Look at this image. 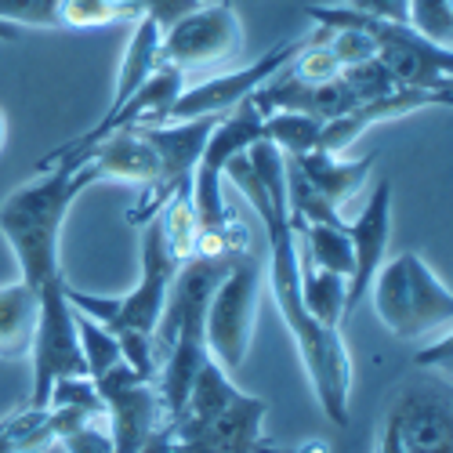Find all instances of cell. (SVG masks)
I'll use <instances>...</instances> for the list:
<instances>
[{
    "label": "cell",
    "mask_w": 453,
    "mask_h": 453,
    "mask_svg": "<svg viewBox=\"0 0 453 453\" xmlns=\"http://www.w3.org/2000/svg\"><path fill=\"white\" fill-rule=\"evenodd\" d=\"M229 178L243 200L261 218V229L269 240L265 283L280 305V316L297 345L301 366L316 388V399L334 425H349V392H352V359L345 349L342 330H323L301 305V261H297V236L287 218V171L283 153L269 142H254L247 153L225 164Z\"/></svg>",
    "instance_id": "1"
},
{
    "label": "cell",
    "mask_w": 453,
    "mask_h": 453,
    "mask_svg": "<svg viewBox=\"0 0 453 453\" xmlns=\"http://www.w3.org/2000/svg\"><path fill=\"white\" fill-rule=\"evenodd\" d=\"M105 181L95 160L81 164H58L41 171V178L15 188L0 203V236L12 247L19 261V280L29 287H41L62 273L58 265V243L62 225L91 185Z\"/></svg>",
    "instance_id": "2"
},
{
    "label": "cell",
    "mask_w": 453,
    "mask_h": 453,
    "mask_svg": "<svg viewBox=\"0 0 453 453\" xmlns=\"http://www.w3.org/2000/svg\"><path fill=\"white\" fill-rule=\"evenodd\" d=\"M269 403L261 395H247L233 385L214 359H207L196 373L188 399L171 428V453H276L265 442Z\"/></svg>",
    "instance_id": "3"
},
{
    "label": "cell",
    "mask_w": 453,
    "mask_h": 453,
    "mask_svg": "<svg viewBox=\"0 0 453 453\" xmlns=\"http://www.w3.org/2000/svg\"><path fill=\"white\" fill-rule=\"evenodd\" d=\"M373 312L395 334L399 342H421L428 334H446L453 319V294L449 287L435 276V269L421 254H399L385 257V265L377 269L370 294Z\"/></svg>",
    "instance_id": "4"
},
{
    "label": "cell",
    "mask_w": 453,
    "mask_h": 453,
    "mask_svg": "<svg viewBox=\"0 0 453 453\" xmlns=\"http://www.w3.org/2000/svg\"><path fill=\"white\" fill-rule=\"evenodd\" d=\"M305 15L319 29H366L377 41V62L388 69L395 88H428V91H449L453 88V51L425 41L406 22H385L363 12H352L349 4H309Z\"/></svg>",
    "instance_id": "5"
},
{
    "label": "cell",
    "mask_w": 453,
    "mask_h": 453,
    "mask_svg": "<svg viewBox=\"0 0 453 453\" xmlns=\"http://www.w3.org/2000/svg\"><path fill=\"white\" fill-rule=\"evenodd\" d=\"M261 287H265V261L247 243L229 257V269H225L221 283L214 287L207 301V319H203L207 356L225 373H236L247 363L254 319L261 305Z\"/></svg>",
    "instance_id": "6"
},
{
    "label": "cell",
    "mask_w": 453,
    "mask_h": 453,
    "mask_svg": "<svg viewBox=\"0 0 453 453\" xmlns=\"http://www.w3.org/2000/svg\"><path fill=\"white\" fill-rule=\"evenodd\" d=\"M41 290V312H36V330H33V392L29 406H44L48 392L58 377H88L81 337H77V312L65 301V276H51Z\"/></svg>",
    "instance_id": "7"
},
{
    "label": "cell",
    "mask_w": 453,
    "mask_h": 453,
    "mask_svg": "<svg viewBox=\"0 0 453 453\" xmlns=\"http://www.w3.org/2000/svg\"><path fill=\"white\" fill-rule=\"evenodd\" d=\"M312 29L290 36V41L273 44L261 58L233 69V73H214V77L200 81V84H185L181 95L174 98L167 120H193V117H218V112H229L233 105H240L243 98H250L257 88H265L276 73H283L301 51L312 44ZM164 120V124H167Z\"/></svg>",
    "instance_id": "8"
},
{
    "label": "cell",
    "mask_w": 453,
    "mask_h": 453,
    "mask_svg": "<svg viewBox=\"0 0 453 453\" xmlns=\"http://www.w3.org/2000/svg\"><path fill=\"white\" fill-rule=\"evenodd\" d=\"M243 51V22L233 4H200L167 29H160V62L196 73L221 62H233Z\"/></svg>",
    "instance_id": "9"
},
{
    "label": "cell",
    "mask_w": 453,
    "mask_h": 453,
    "mask_svg": "<svg viewBox=\"0 0 453 453\" xmlns=\"http://www.w3.org/2000/svg\"><path fill=\"white\" fill-rule=\"evenodd\" d=\"M218 124V117H193V120H167V124H134L138 134L153 145V153L160 160V181L157 193L142 200L138 211L127 214V225H145L160 214V207L178 193L181 185L193 181L196 160L207 145L211 127Z\"/></svg>",
    "instance_id": "10"
},
{
    "label": "cell",
    "mask_w": 453,
    "mask_h": 453,
    "mask_svg": "<svg viewBox=\"0 0 453 453\" xmlns=\"http://www.w3.org/2000/svg\"><path fill=\"white\" fill-rule=\"evenodd\" d=\"M388 413L395 418L406 453H453V413H449V381L446 377H421L406 385Z\"/></svg>",
    "instance_id": "11"
},
{
    "label": "cell",
    "mask_w": 453,
    "mask_h": 453,
    "mask_svg": "<svg viewBox=\"0 0 453 453\" xmlns=\"http://www.w3.org/2000/svg\"><path fill=\"white\" fill-rule=\"evenodd\" d=\"M349 240H352V276H349V297H345V319H352L356 309L366 301L377 269L388 257V243H392V181L388 178L373 185L359 218L349 221Z\"/></svg>",
    "instance_id": "12"
},
{
    "label": "cell",
    "mask_w": 453,
    "mask_h": 453,
    "mask_svg": "<svg viewBox=\"0 0 453 453\" xmlns=\"http://www.w3.org/2000/svg\"><path fill=\"white\" fill-rule=\"evenodd\" d=\"M142 229H145L142 233V280H138L134 290L124 294L117 326H131V330H142V334L153 337V330L160 323V312H164V301H167V290H171V280L178 273V261L171 257V250L164 243L160 218L145 221Z\"/></svg>",
    "instance_id": "13"
},
{
    "label": "cell",
    "mask_w": 453,
    "mask_h": 453,
    "mask_svg": "<svg viewBox=\"0 0 453 453\" xmlns=\"http://www.w3.org/2000/svg\"><path fill=\"white\" fill-rule=\"evenodd\" d=\"M453 95L449 91H428V88H395L392 95H381V98H366L359 102L356 109H349L345 117H334L323 124V134H319V149L326 153H337L345 157V149L356 145L363 138L366 127L373 124H385V120H395V117H410L418 109H449Z\"/></svg>",
    "instance_id": "14"
},
{
    "label": "cell",
    "mask_w": 453,
    "mask_h": 453,
    "mask_svg": "<svg viewBox=\"0 0 453 453\" xmlns=\"http://www.w3.org/2000/svg\"><path fill=\"white\" fill-rule=\"evenodd\" d=\"M81 160H95L102 178L109 181H131V185H142V200H149L157 193V181H160V160L153 153L138 127H117L109 131L102 142H95L88 153H81L77 160L69 164H81Z\"/></svg>",
    "instance_id": "15"
},
{
    "label": "cell",
    "mask_w": 453,
    "mask_h": 453,
    "mask_svg": "<svg viewBox=\"0 0 453 453\" xmlns=\"http://www.w3.org/2000/svg\"><path fill=\"white\" fill-rule=\"evenodd\" d=\"M167 425V413L153 381H138L105 399V432L117 453H138Z\"/></svg>",
    "instance_id": "16"
},
{
    "label": "cell",
    "mask_w": 453,
    "mask_h": 453,
    "mask_svg": "<svg viewBox=\"0 0 453 453\" xmlns=\"http://www.w3.org/2000/svg\"><path fill=\"white\" fill-rule=\"evenodd\" d=\"M297 164V171L309 178L312 188H319V193L342 211L345 203H352L363 185L377 164V153L363 157V160H345L337 153H326V149H312V153H301V157H290Z\"/></svg>",
    "instance_id": "17"
},
{
    "label": "cell",
    "mask_w": 453,
    "mask_h": 453,
    "mask_svg": "<svg viewBox=\"0 0 453 453\" xmlns=\"http://www.w3.org/2000/svg\"><path fill=\"white\" fill-rule=\"evenodd\" d=\"M36 312H41V290L26 280L0 287V359L19 363L29 356Z\"/></svg>",
    "instance_id": "18"
},
{
    "label": "cell",
    "mask_w": 453,
    "mask_h": 453,
    "mask_svg": "<svg viewBox=\"0 0 453 453\" xmlns=\"http://www.w3.org/2000/svg\"><path fill=\"white\" fill-rule=\"evenodd\" d=\"M297 261L337 276H352V240L345 225H305L297 229Z\"/></svg>",
    "instance_id": "19"
},
{
    "label": "cell",
    "mask_w": 453,
    "mask_h": 453,
    "mask_svg": "<svg viewBox=\"0 0 453 453\" xmlns=\"http://www.w3.org/2000/svg\"><path fill=\"white\" fill-rule=\"evenodd\" d=\"M345 297H349V276L301 265V305L323 330L345 326Z\"/></svg>",
    "instance_id": "20"
},
{
    "label": "cell",
    "mask_w": 453,
    "mask_h": 453,
    "mask_svg": "<svg viewBox=\"0 0 453 453\" xmlns=\"http://www.w3.org/2000/svg\"><path fill=\"white\" fill-rule=\"evenodd\" d=\"M283 171H287V218L297 229H305V225H345L342 211H337L319 188L309 185V178L297 171V164L290 157H283Z\"/></svg>",
    "instance_id": "21"
},
{
    "label": "cell",
    "mask_w": 453,
    "mask_h": 453,
    "mask_svg": "<svg viewBox=\"0 0 453 453\" xmlns=\"http://www.w3.org/2000/svg\"><path fill=\"white\" fill-rule=\"evenodd\" d=\"M160 233H164V243L171 250V257L178 261H188L196 254V243H200V221H196V211H193V196H188V185H181L178 193L160 207Z\"/></svg>",
    "instance_id": "22"
},
{
    "label": "cell",
    "mask_w": 453,
    "mask_h": 453,
    "mask_svg": "<svg viewBox=\"0 0 453 453\" xmlns=\"http://www.w3.org/2000/svg\"><path fill=\"white\" fill-rule=\"evenodd\" d=\"M319 134H323V120L305 117V112H269L261 120V142L276 145L283 157H301L319 149Z\"/></svg>",
    "instance_id": "23"
},
{
    "label": "cell",
    "mask_w": 453,
    "mask_h": 453,
    "mask_svg": "<svg viewBox=\"0 0 453 453\" xmlns=\"http://www.w3.org/2000/svg\"><path fill=\"white\" fill-rule=\"evenodd\" d=\"M112 22H134L131 0H62L58 29H98Z\"/></svg>",
    "instance_id": "24"
},
{
    "label": "cell",
    "mask_w": 453,
    "mask_h": 453,
    "mask_svg": "<svg viewBox=\"0 0 453 453\" xmlns=\"http://www.w3.org/2000/svg\"><path fill=\"white\" fill-rule=\"evenodd\" d=\"M77 337H81V352H84L88 377H98L109 366L124 363L117 334H112L109 326H102V323H95V319H88V316H81V312H77Z\"/></svg>",
    "instance_id": "25"
},
{
    "label": "cell",
    "mask_w": 453,
    "mask_h": 453,
    "mask_svg": "<svg viewBox=\"0 0 453 453\" xmlns=\"http://www.w3.org/2000/svg\"><path fill=\"white\" fill-rule=\"evenodd\" d=\"M406 26L413 33H421L425 41H432L439 48H449V36H453V0H410Z\"/></svg>",
    "instance_id": "26"
},
{
    "label": "cell",
    "mask_w": 453,
    "mask_h": 453,
    "mask_svg": "<svg viewBox=\"0 0 453 453\" xmlns=\"http://www.w3.org/2000/svg\"><path fill=\"white\" fill-rule=\"evenodd\" d=\"M58 4L62 0H0V22L8 26H36L58 29Z\"/></svg>",
    "instance_id": "27"
},
{
    "label": "cell",
    "mask_w": 453,
    "mask_h": 453,
    "mask_svg": "<svg viewBox=\"0 0 453 453\" xmlns=\"http://www.w3.org/2000/svg\"><path fill=\"white\" fill-rule=\"evenodd\" d=\"M342 81L356 91L359 102H366V98H381V95H392V91H395V84H392V77H388V69L377 62V58L359 62V65H345V69H342Z\"/></svg>",
    "instance_id": "28"
},
{
    "label": "cell",
    "mask_w": 453,
    "mask_h": 453,
    "mask_svg": "<svg viewBox=\"0 0 453 453\" xmlns=\"http://www.w3.org/2000/svg\"><path fill=\"white\" fill-rule=\"evenodd\" d=\"M330 55L337 58V65H359V62H370L377 58V41L366 33V29H330V41H326Z\"/></svg>",
    "instance_id": "29"
},
{
    "label": "cell",
    "mask_w": 453,
    "mask_h": 453,
    "mask_svg": "<svg viewBox=\"0 0 453 453\" xmlns=\"http://www.w3.org/2000/svg\"><path fill=\"white\" fill-rule=\"evenodd\" d=\"M120 342V352H124V363L145 377V381H153L157 377V349H153V337L142 334V330H131V326H117L112 330Z\"/></svg>",
    "instance_id": "30"
},
{
    "label": "cell",
    "mask_w": 453,
    "mask_h": 453,
    "mask_svg": "<svg viewBox=\"0 0 453 453\" xmlns=\"http://www.w3.org/2000/svg\"><path fill=\"white\" fill-rule=\"evenodd\" d=\"M65 301L73 305V312H81V316H88V319H95V323H102V326H117V319H120V305H124V294L120 297H109V294H88V290H73L69 283H65Z\"/></svg>",
    "instance_id": "31"
},
{
    "label": "cell",
    "mask_w": 453,
    "mask_h": 453,
    "mask_svg": "<svg viewBox=\"0 0 453 453\" xmlns=\"http://www.w3.org/2000/svg\"><path fill=\"white\" fill-rule=\"evenodd\" d=\"M58 446L65 453H117L112 449V439L105 432V421H91V425H81V428H73L58 439Z\"/></svg>",
    "instance_id": "32"
},
{
    "label": "cell",
    "mask_w": 453,
    "mask_h": 453,
    "mask_svg": "<svg viewBox=\"0 0 453 453\" xmlns=\"http://www.w3.org/2000/svg\"><path fill=\"white\" fill-rule=\"evenodd\" d=\"M131 8H134V19H153L160 29H167L181 15L200 8V0H131Z\"/></svg>",
    "instance_id": "33"
},
{
    "label": "cell",
    "mask_w": 453,
    "mask_h": 453,
    "mask_svg": "<svg viewBox=\"0 0 453 453\" xmlns=\"http://www.w3.org/2000/svg\"><path fill=\"white\" fill-rule=\"evenodd\" d=\"M342 4L385 22H406V12H410V0H342Z\"/></svg>",
    "instance_id": "34"
},
{
    "label": "cell",
    "mask_w": 453,
    "mask_h": 453,
    "mask_svg": "<svg viewBox=\"0 0 453 453\" xmlns=\"http://www.w3.org/2000/svg\"><path fill=\"white\" fill-rule=\"evenodd\" d=\"M413 363H418L421 370H428V373H435V377H446V381H449V363H453L449 330L442 334V342H439V345H432V349H425V352L413 356Z\"/></svg>",
    "instance_id": "35"
},
{
    "label": "cell",
    "mask_w": 453,
    "mask_h": 453,
    "mask_svg": "<svg viewBox=\"0 0 453 453\" xmlns=\"http://www.w3.org/2000/svg\"><path fill=\"white\" fill-rule=\"evenodd\" d=\"M377 453H406V442H403V432L395 425L392 413H385V428H381V449Z\"/></svg>",
    "instance_id": "36"
},
{
    "label": "cell",
    "mask_w": 453,
    "mask_h": 453,
    "mask_svg": "<svg viewBox=\"0 0 453 453\" xmlns=\"http://www.w3.org/2000/svg\"><path fill=\"white\" fill-rule=\"evenodd\" d=\"M138 453H171V428L164 425V428H160L153 439H149V442H145Z\"/></svg>",
    "instance_id": "37"
},
{
    "label": "cell",
    "mask_w": 453,
    "mask_h": 453,
    "mask_svg": "<svg viewBox=\"0 0 453 453\" xmlns=\"http://www.w3.org/2000/svg\"><path fill=\"white\" fill-rule=\"evenodd\" d=\"M0 453H15V439H12V418L0 421Z\"/></svg>",
    "instance_id": "38"
},
{
    "label": "cell",
    "mask_w": 453,
    "mask_h": 453,
    "mask_svg": "<svg viewBox=\"0 0 453 453\" xmlns=\"http://www.w3.org/2000/svg\"><path fill=\"white\" fill-rule=\"evenodd\" d=\"M8 134H12V124H8V112L0 109V153H4V145H8Z\"/></svg>",
    "instance_id": "39"
},
{
    "label": "cell",
    "mask_w": 453,
    "mask_h": 453,
    "mask_svg": "<svg viewBox=\"0 0 453 453\" xmlns=\"http://www.w3.org/2000/svg\"><path fill=\"white\" fill-rule=\"evenodd\" d=\"M0 41H4V44L19 41V29H15V26H8V22H0Z\"/></svg>",
    "instance_id": "40"
},
{
    "label": "cell",
    "mask_w": 453,
    "mask_h": 453,
    "mask_svg": "<svg viewBox=\"0 0 453 453\" xmlns=\"http://www.w3.org/2000/svg\"><path fill=\"white\" fill-rule=\"evenodd\" d=\"M290 453H330V449H326V442H309V446H297Z\"/></svg>",
    "instance_id": "41"
}]
</instances>
